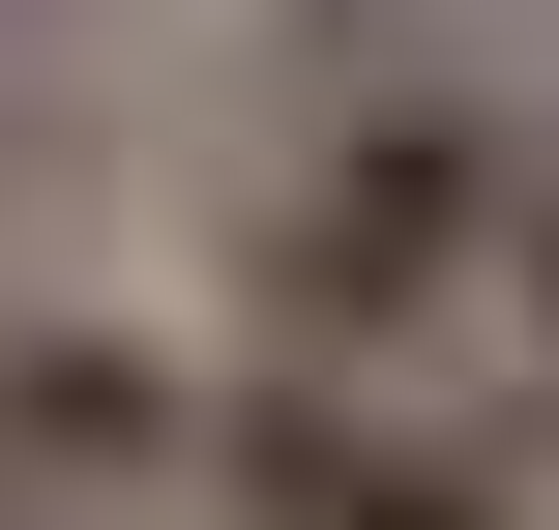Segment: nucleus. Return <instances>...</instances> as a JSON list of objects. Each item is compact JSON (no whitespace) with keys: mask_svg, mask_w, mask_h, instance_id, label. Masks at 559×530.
I'll list each match as a JSON object with an SVG mask.
<instances>
[{"mask_svg":"<svg viewBox=\"0 0 559 530\" xmlns=\"http://www.w3.org/2000/svg\"><path fill=\"white\" fill-rule=\"evenodd\" d=\"M501 354H531V384H559V148H531V177H501Z\"/></svg>","mask_w":559,"mask_h":530,"instance_id":"f03ea898","label":"nucleus"},{"mask_svg":"<svg viewBox=\"0 0 559 530\" xmlns=\"http://www.w3.org/2000/svg\"><path fill=\"white\" fill-rule=\"evenodd\" d=\"M206 530H531V472L472 413H383V384H206Z\"/></svg>","mask_w":559,"mask_h":530,"instance_id":"f257e3e1","label":"nucleus"}]
</instances>
